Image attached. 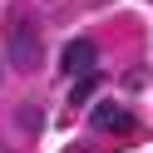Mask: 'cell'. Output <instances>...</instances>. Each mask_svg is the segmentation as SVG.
<instances>
[{
    "label": "cell",
    "instance_id": "6da1fadb",
    "mask_svg": "<svg viewBox=\"0 0 153 153\" xmlns=\"http://www.w3.org/2000/svg\"><path fill=\"white\" fill-rule=\"evenodd\" d=\"M5 59L15 64V69H40L45 64V35H40V25L30 20V15H15L10 20V35H5Z\"/></svg>",
    "mask_w": 153,
    "mask_h": 153
},
{
    "label": "cell",
    "instance_id": "7a4b0ae2",
    "mask_svg": "<svg viewBox=\"0 0 153 153\" xmlns=\"http://www.w3.org/2000/svg\"><path fill=\"white\" fill-rule=\"evenodd\" d=\"M59 64H64V74H89L94 64H99V50H94V40H74V45H64V54H59Z\"/></svg>",
    "mask_w": 153,
    "mask_h": 153
},
{
    "label": "cell",
    "instance_id": "3957f363",
    "mask_svg": "<svg viewBox=\"0 0 153 153\" xmlns=\"http://www.w3.org/2000/svg\"><path fill=\"white\" fill-rule=\"evenodd\" d=\"M94 128H133V114L123 109V104H99V109L89 114Z\"/></svg>",
    "mask_w": 153,
    "mask_h": 153
},
{
    "label": "cell",
    "instance_id": "277c9868",
    "mask_svg": "<svg viewBox=\"0 0 153 153\" xmlns=\"http://www.w3.org/2000/svg\"><path fill=\"white\" fill-rule=\"evenodd\" d=\"M94 89H99V74H74V89H69V104H89L94 99Z\"/></svg>",
    "mask_w": 153,
    "mask_h": 153
},
{
    "label": "cell",
    "instance_id": "5b68a950",
    "mask_svg": "<svg viewBox=\"0 0 153 153\" xmlns=\"http://www.w3.org/2000/svg\"><path fill=\"white\" fill-rule=\"evenodd\" d=\"M15 123H20V133H40V123H45V114L35 109V104H20V109H15Z\"/></svg>",
    "mask_w": 153,
    "mask_h": 153
}]
</instances>
